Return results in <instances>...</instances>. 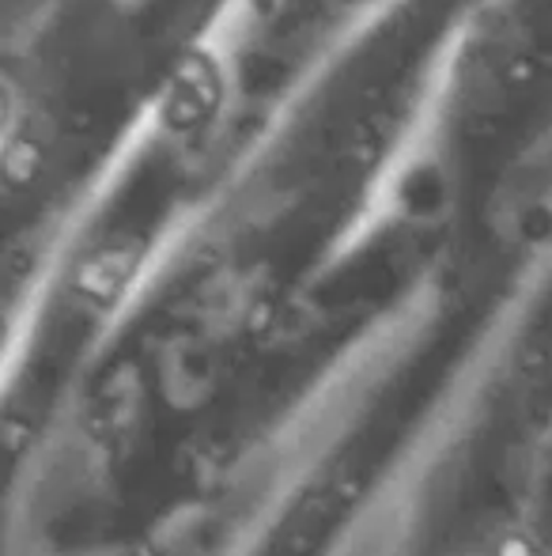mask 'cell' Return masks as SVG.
<instances>
[{"label":"cell","mask_w":552,"mask_h":556,"mask_svg":"<svg viewBox=\"0 0 552 556\" xmlns=\"http://www.w3.org/2000/svg\"><path fill=\"white\" fill-rule=\"evenodd\" d=\"M496 556H534L530 549H523V545H508V549H500Z\"/></svg>","instance_id":"obj_1"}]
</instances>
